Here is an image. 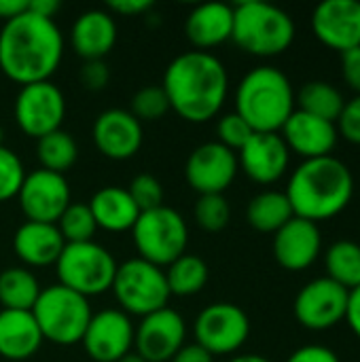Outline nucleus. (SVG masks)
<instances>
[{
  "mask_svg": "<svg viewBox=\"0 0 360 362\" xmlns=\"http://www.w3.org/2000/svg\"><path fill=\"white\" fill-rule=\"evenodd\" d=\"M342 76L344 83L356 91V95L360 93V47L348 49L342 53Z\"/></svg>",
  "mask_w": 360,
  "mask_h": 362,
  "instance_id": "nucleus-41",
  "label": "nucleus"
},
{
  "mask_svg": "<svg viewBox=\"0 0 360 362\" xmlns=\"http://www.w3.org/2000/svg\"><path fill=\"white\" fill-rule=\"evenodd\" d=\"M136 327L121 310H102L91 316L83 348L93 362H117L134 348Z\"/></svg>",
  "mask_w": 360,
  "mask_h": 362,
  "instance_id": "nucleus-16",
  "label": "nucleus"
},
{
  "mask_svg": "<svg viewBox=\"0 0 360 362\" xmlns=\"http://www.w3.org/2000/svg\"><path fill=\"white\" fill-rule=\"evenodd\" d=\"M132 240L140 259L163 269L187 252L189 225L178 210L159 206L155 210L140 212L132 227Z\"/></svg>",
  "mask_w": 360,
  "mask_h": 362,
  "instance_id": "nucleus-7",
  "label": "nucleus"
},
{
  "mask_svg": "<svg viewBox=\"0 0 360 362\" xmlns=\"http://www.w3.org/2000/svg\"><path fill=\"white\" fill-rule=\"evenodd\" d=\"M15 123L19 129L38 140L51 132L62 129L66 117V98L51 81L23 85L15 95Z\"/></svg>",
  "mask_w": 360,
  "mask_h": 362,
  "instance_id": "nucleus-11",
  "label": "nucleus"
},
{
  "mask_svg": "<svg viewBox=\"0 0 360 362\" xmlns=\"http://www.w3.org/2000/svg\"><path fill=\"white\" fill-rule=\"evenodd\" d=\"M32 316L45 341L66 348L83 341L93 312L89 299L62 284H53L40 291Z\"/></svg>",
  "mask_w": 360,
  "mask_h": 362,
  "instance_id": "nucleus-6",
  "label": "nucleus"
},
{
  "mask_svg": "<svg viewBox=\"0 0 360 362\" xmlns=\"http://www.w3.org/2000/svg\"><path fill=\"white\" fill-rule=\"evenodd\" d=\"M240 170L257 185L278 182L291 163V151L280 134L255 132L238 153Z\"/></svg>",
  "mask_w": 360,
  "mask_h": 362,
  "instance_id": "nucleus-19",
  "label": "nucleus"
},
{
  "mask_svg": "<svg viewBox=\"0 0 360 362\" xmlns=\"http://www.w3.org/2000/svg\"><path fill=\"white\" fill-rule=\"evenodd\" d=\"M23 178H25V170L21 159L2 144L0 146V202H8L17 197Z\"/></svg>",
  "mask_w": 360,
  "mask_h": 362,
  "instance_id": "nucleus-37",
  "label": "nucleus"
},
{
  "mask_svg": "<svg viewBox=\"0 0 360 362\" xmlns=\"http://www.w3.org/2000/svg\"><path fill=\"white\" fill-rule=\"evenodd\" d=\"M337 132L344 140L360 146V93L346 100V106L337 119Z\"/></svg>",
  "mask_w": 360,
  "mask_h": 362,
  "instance_id": "nucleus-39",
  "label": "nucleus"
},
{
  "mask_svg": "<svg viewBox=\"0 0 360 362\" xmlns=\"http://www.w3.org/2000/svg\"><path fill=\"white\" fill-rule=\"evenodd\" d=\"M284 193L295 216L318 225L350 206L354 197V176L350 168L333 155L306 159L293 170Z\"/></svg>",
  "mask_w": 360,
  "mask_h": 362,
  "instance_id": "nucleus-3",
  "label": "nucleus"
},
{
  "mask_svg": "<svg viewBox=\"0 0 360 362\" xmlns=\"http://www.w3.org/2000/svg\"><path fill=\"white\" fill-rule=\"evenodd\" d=\"M314 36L333 51L360 47V0H325L312 13Z\"/></svg>",
  "mask_w": 360,
  "mask_h": 362,
  "instance_id": "nucleus-17",
  "label": "nucleus"
},
{
  "mask_svg": "<svg viewBox=\"0 0 360 362\" xmlns=\"http://www.w3.org/2000/svg\"><path fill=\"white\" fill-rule=\"evenodd\" d=\"M91 134L95 148L112 161L132 159L144 140L142 123L123 108H108L100 112L93 121Z\"/></svg>",
  "mask_w": 360,
  "mask_h": 362,
  "instance_id": "nucleus-18",
  "label": "nucleus"
},
{
  "mask_svg": "<svg viewBox=\"0 0 360 362\" xmlns=\"http://www.w3.org/2000/svg\"><path fill=\"white\" fill-rule=\"evenodd\" d=\"M163 272H166L170 295H176V297H193V295L202 293L210 278V269H208L206 261L202 257L189 255V252L178 257Z\"/></svg>",
  "mask_w": 360,
  "mask_h": 362,
  "instance_id": "nucleus-30",
  "label": "nucleus"
},
{
  "mask_svg": "<svg viewBox=\"0 0 360 362\" xmlns=\"http://www.w3.org/2000/svg\"><path fill=\"white\" fill-rule=\"evenodd\" d=\"M17 199L28 221L47 225H55L64 210L72 204L66 176L47 170H34L25 174Z\"/></svg>",
  "mask_w": 360,
  "mask_h": 362,
  "instance_id": "nucleus-14",
  "label": "nucleus"
},
{
  "mask_svg": "<svg viewBox=\"0 0 360 362\" xmlns=\"http://www.w3.org/2000/svg\"><path fill=\"white\" fill-rule=\"evenodd\" d=\"M108 8L117 15L134 17V15H142V13L151 11L153 2L151 0H112V2H108Z\"/></svg>",
  "mask_w": 360,
  "mask_h": 362,
  "instance_id": "nucleus-43",
  "label": "nucleus"
},
{
  "mask_svg": "<svg viewBox=\"0 0 360 362\" xmlns=\"http://www.w3.org/2000/svg\"><path fill=\"white\" fill-rule=\"evenodd\" d=\"M252 127L233 110L227 115H221L216 121V142L227 146L233 153H240L242 146L250 140L252 136Z\"/></svg>",
  "mask_w": 360,
  "mask_h": 362,
  "instance_id": "nucleus-36",
  "label": "nucleus"
},
{
  "mask_svg": "<svg viewBox=\"0 0 360 362\" xmlns=\"http://www.w3.org/2000/svg\"><path fill=\"white\" fill-rule=\"evenodd\" d=\"M81 83L85 85V89L89 91H102L108 81H110V70L106 66L104 59H93V62H85L81 72H79Z\"/></svg>",
  "mask_w": 360,
  "mask_h": 362,
  "instance_id": "nucleus-40",
  "label": "nucleus"
},
{
  "mask_svg": "<svg viewBox=\"0 0 360 362\" xmlns=\"http://www.w3.org/2000/svg\"><path fill=\"white\" fill-rule=\"evenodd\" d=\"M187 322L170 305L144 316L134 335V352L146 362H170L185 346Z\"/></svg>",
  "mask_w": 360,
  "mask_h": 362,
  "instance_id": "nucleus-15",
  "label": "nucleus"
},
{
  "mask_svg": "<svg viewBox=\"0 0 360 362\" xmlns=\"http://www.w3.org/2000/svg\"><path fill=\"white\" fill-rule=\"evenodd\" d=\"M42 341L32 312L0 310V356L4 361H28L40 350Z\"/></svg>",
  "mask_w": 360,
  "mask_h": 362,
  "instance_id": "nucleus-25",
  "label": "nucleus"
},
{
  "mask_svg": "<svg viewBox=\"0 0 360 362\" xmlns=\"http://www.w3.org/2000/svg\"><path fill=\"white\" fill-rule=\"evenodd\" d=\"M240 172L238 153L214 142L199 144L185 163V178L199 195H223Z\"/></svg>",
  "mask_w": 360,
  "mask_h": 362,
  "instance_id": "nucleus-13",
  "label": "nucleus"
},
{
  "mask_svg": "<svg viewBox=\"0 0 360 362\" xmlns=\"http://www.w3.org/2000/svg\"><path fill=\"white\" fill-rule=\"evenodd\" d=\"M70 45L83 62L104 59L117 45L115 17L102 8H91L81 13L72 23Z\"/></svg>",
  "mask_w": 360,
  "mask_h": 362,
  "instance_id": "nucleus-22",
  "label": "nucleus"
},
{
  "mask_svg": "<svg viewBox=\"0 0 360 362\" xmlns=\"http://www.w3.org/2000/svg\"><path fill=\"white\" fill-rule=\"evenodd\" d=\"M185 34L195 51H206L231 40L233 6L225 2L197 4L185 21Z\"/></svg>",
  "mask_w": 360,
  "mask_h": 362,
  "instance_id": "nucleus-24",
  "label": "nucleus"
},
{
  "mask_svg": "<svg viewBox=\"0 0 360 362\" xmlns=\"http://www.w3.org/2000/svg\"><path fill=\"white\" fill-rule=\"evenodd\" d=\"M59 8V0H28V11L45 19H53Z\"/></svg>",
  "mask_w": 360,
  "mask_h": 362,
  "instance_id": "nucleus-46",
  "label": "nucleus"
},
{
  "mask_svg": "<svg viewBox=\"0 0 360 362\" xmlns=\"http://www.w3.org/2000/svg\"><path fill=\"white\" fill-rule=\"evenodd\" d=\"M295 106L297 110L337 125V119L346 106V98L335 85L327 81H308L295 93Z\"/></svg>",
  "mask_w": 360,
  "mask_h": 362,
  "instance_id": "nucleus-28",
  "label": "nucleus"
},
{
  "mask_svg": "<svg viewBox=\"0 0 360 362\" xmlns=\"http://www.w3.org/2000/svg\"><path fill=\"white\" fill-rule=\"evenodd\" d=\"M274 259L286 272H303L316 263L323 250V233L316 223L293 216L274 233Z\"/></svg>",
  "mask_w": 360,
  "mask_h": 362,
  "instance_id": "nucleus-20",
  "label": "nucleus"
},
{
  "mask_svg": "<svg viewBox=\"0 0 360 362\" xmlns=\"http://www.w3.org/2000/svg\"><path fill=\"white\" fill-rule=\"evenodd\" d=\"M286 362H342V361H339V356H337L331 348L312 344V346L297 348V350L286 358Z\"/></svg>",
  "mask_w": 360,
  "mask_h": 362,
  "instance_id": "nucleus-42",
  "label": "nucleus"
},
{
  "mask_svg": "<svg viewBox=\"0 0 360 362\" xmlns=\"http://www.w3.org/2000/svg\"><path fill=\"white\" fill-rule=\"evenodd\" d=\"M55 227L59 229L66 244L93 242V235L98 231V225L87 204H70L55 223Z\"/></svg>",
  "mask_w": 360,
  "mask_h": 362,
  "instance_id": "nucleus-33",
  "label": "nucleus"
},
{
  "mask_svg": "<svg viewBox=\"0 0 360 362\" xmlns=\"http://www.w3.org/2000/svg\"><path fill=\"white\" fill-rule=\"evenodd\" d=\"M227 362H272L265 356H259V354H240V356H233Z\"/></svg>",
  "mask_w": 360,
  "mask_h": 362,
  "instance_id": "nucleus-48",
  "label": "nucleus"
},
{
  "mask_svg": "<svg viewBox=\"0 0 360 362\" xmlns=\"http://www.w3.org/2000/svg\"><path fill=\"white\" fill-rule=\"evenodd\" d=\"M295 216L284 191H263L248 202L246 221L261 233H276Z\"/></svg>",
  "mask_w": 360,
  "mask_h": 362,
  "instance_id": "nucleus-27",
  "label": "nucleus"
},
{
  "mask_svg": "<svg viewBox=\"0 0 360 362\" xmlns=\"http://www.w3.org/2000/svg\"><path fill=\"white\" fill-rule=\"evenodd\" d=\"M38 278L25 267H8L0 274V303L2 310L32 312L40 295Z\"/></svg>",
  "mask_w": 360,
  "mask_h": 362,
  "instance_id": "nucleus-29",
  "label": "nucleus"
},
{
  "mask_svg": "<svg viewBox=\"0 0 360 362\" xmlns=\"http://www.w3.org/2000/svg\"><path fill=\"white\" fill-rule=\"evenodd\" d=\"M280 136L286 142L289 151L303 157V161L329 157L339 140V132L335 123H329L325 119H318L297 108L280 129Z\"/></svg>",
  "mask_w": 360,
  "mask_h": 362,
  "instance_id": "nucleus-21",
  "label": "nucleus"
},
{
  "mask_svg": "<svg viewBox=\"0 0 360 362\" xmlns=\"http://www.w3.org/2000/svg\"><path fill=\"white\" fill-rule=\"evenodd\" d=\"M87 206L93 214L98 229H104L108 233L132 231L140 216V210L129 197L127 189L121 187H102L93 193Z\"/></svg>",
  "mask_w": 360,
  "mask_h": 362,
  "instance_id": "nucleus-26",
  "label": "nucleus"
},
{
  "mask_svg": "<svg viewBox=\"0 0 360 362\" xmlns=\"http://www.w3.org/2000/svg\"><path fill=\"white\" fill-rule=\"evenodd\" d=\"M231 40L255 57H276L295 42L293 17L263 0H244L233 6Z\"/></svg>",
  "mask_w": 360,
  "mask_h": 362,
  "instance_id": "nucleus-5",
  "label": "nucleus"
},
{
  "mask_svg": "<svg viewBox=\"0 0 360 362\" xmlns=\"http://www.w3.org/2000/svg\"><path fill=\"white\" fill-rule=\"evenodd\" d=\"M325 269L329 280L346 291H354L360 286V244L350 240L331 244L325 252Z\"/></svg>",
  "mask_w": 360,
  "mask_h": 362,
  "instance_id": "nucleus-31",
  "label": "nucleus"
},
{
  "mask_svg": "<svg viewBox=\"0 0 360 362\" xmlns=\"http://www.w3.org/2000/svg\"><path fill=\"white\" fill-rule=\"evenodd\" d=\"M250 335V320L236 303H212L204 308L193 322L195 344L212 356L236 354Z\"/></svg>",
  "mask_w": 360,
  "mask_h": 362,
  "instance_id": "nucleus-10",
  "label": "nucleus"
},
{
  "mask_svg": "<svg viewBox=\"0 0 360 362\" xmlns=\"http://www.w3.org/2000/svg\"><path fill=\"white\" fill-rule=\"evenodd\" d=\"M170 100L161 85H146L138 89L132 95L129 112L142 123V121H159L168 115Z\"/></svg>",
  "mask_w": 360,
  "mask_h": 362,
  "instance_id": "nucleus-34",
  "label": "nucleus"
},
{
  "mask_svg": "<svg viewBox=\"0 0 360 362\" xmlns=\"http://www.w3.org/2000/svg\"><path fill=\"white\" fill-rule=\"evenodd\" d=\"M295 89L274 66H259L244 74L236 89V112L261 134H280L295 112Z\"/></svg>",
  "mask_w": 360,
  "mask_h": 362,
  "instance_id": "nucleus-4",
  "label": "nucleus"
},
{
  "mask_svg": "<svg viewBox=\"0 0 360 362\" xmlns=\"http://www.w3.org/2000/svg\"><path fill=\"white\" fill-rule=\"evenodd\" d=\"M2 136H4V132H2V127H0V146H2Z\"/></svg>",
  "mask_w": 360,
  "mask_h": 362,
  "instance_id": "nucleus-50",
  "label": "nucleus"
},
{
  "mask_svg": "<svg viewBox=\"0 0 360 362\" xmlns=\"http://www.w3.org/2000/svg\"><path fill=\"white\" fill-rule=\"evenodd\" d=\"M64 57V34L53 19L30 11L0 28V70L17 85L49 81Z\"/></svg>",
  "mask_w": 360,
  "mask_h": 362,
  "instance_id": "nucleus-1",
  "label": "nucleus"
},
{
  "mask_svg": "<svg viewBox=\"0 0 360 362\" xmlns=\"http://www.w3.org/2000/svg\"><path fill=\"white\" fill-rule=\"evenodd\" d=\"M117 362H146V361H144V358H142L140 354H136V352L132 350L129 354H125L123 358H119V361H117Z\"/></svg>",
  "mask_w": 360,
  "mask_h": 362,
  "instance_id": "nucleus-49",
  "label": "nucleus"
},
{
  "mask_svg": "<svg viewBox=\"0 0 360 362\" xmlns=\"http://www.w3.org/2000/svg\"><path fill=\"white\" fill-rule=\"evenodd\" d=\"M36 157H38L40 170L64 176L76 163L79 146L68 132L57 129L36 140Z\"/></svg>",
  "mask_w": 360,
  "mask_h": 362,
  "instance_id": "nucleus-32",
  "label": "nucleus"
},
{
  "mask_svg": "<svg viewBox=\"0 0 360 362\" xmlns=\"http://www.w3.org/2000/svg\"><path fill=\"white\" fill-rule=\"evenodd\" d=\"M346 322L352 329V333L360 339V286L350 291L348 297V310H346Z\"/></svg>",
  "mask_w": 360,
  "mask_h": 362,
  "instance_id": "nucleus-45",
  "label": "nucleus"
},
{
  "mask_svg": "<svg viewBox=\"0 0 360 362\" xmlns=\"http://www.w3.org/2000/svg\"><path fill=\"white\" fill-rule=\"evenodd\" d=\"M193 214L204 231L219 233L231 221V206L225 195H199Z\"/></svg>",
  "mask_w": 360,
  "mask_h": 362,
  "instance_id": "nucleus-35",
  "label": "nucleus"
},
{
  "mask_svg": "<svg viewBox=\"0 0 360 362\" xmlns=\"http://www.w3.org/2000/svg\"><path fill=\"white\" fill-rule=\"evenodd\" d=\"M170 362H214V356L197 344H185Z\"/></svg>",
  "mask_w": 360,
  "mask_h": 362,
  "instance_id": "nucleus-44",
  "label": "nucleus"
},
{
  "mask_svg": "<svg viewBox=\"0 0 360 362\" xmlns=\"http://www.w3.org/2000/svg\"><path fill=\"white\" fill-rule=\"evenodd\" d=\"M350 291L337 282L316 278L308 282L295 297V318L308 331H329L346 320Z\"/></svg>",
  "mask_w": 360,
  "mask_h": 362,
  "instance_id": "nucleus-12",
  "label": "nucleus"
},
{
  "mask_svg": "<svg viewBox=\"0 0 360 362\" xmlns=\"http://www.w3.org/2000/svg\"><path fill=\"white\" fill-rule=\"evenodd\" d=\"M110 291L121 305V312L140 318L168 308V301L172 297L166 272L140 257L129 259L117 267Z\"/></svg>",
  "mask_w": 360,
  "mask_h": 362,
  "instance_id": "nucleus-9",
  "label": "nucleus"
},
{
  "mask_svg": "<svg viewBox=\"0 0 360 362\" xmlns=\"http://www.w3.org/2000/svg\"><path fill=\"white\" fill-rule=\"evenodd\" d=\"M127 193H129V197L134 199V204L138 206L140 212H149V210H155V208L163 206V187L151 174L134 176L132 182H129Z\"/></svg>",
  "mask_w": 360,
  "mask_h": 362,
  "instance_id": "nucleus-38",
  "label": "nucleus"
},
{
  "mask_svg": "<svg viewBox=\"0 0 360 362\" xmlns=\"http://www.w3.org/2000/svg\"><path fill=\"white\" fill-rule=\"evenodd\" d=\"M66 242L55 225L25 221L13 235V252L28 267L55 265Z\"/></svg>",
  "mask_w": 360,
  "mask_h": 362,
  "instance_id": "nucleus-23",
  "label": "nucleus"
},
{
  "mask_svg": "<svg viewBox=\"0 0 360 362\" xmlns=\"http://www.w3.org/2000/svg\"><path fill=\"white\" fill-rule=\"evenodd\" d=\"M117 267L115 257L95 242L66 244L55 263L59 284L85 299L110 291Z\"/></svg>",
  "mask_w": 360,
  "mask_h": 362,
  "instance_id": "nucleus-8",
  "label": "nucleus"
},
{
  "mask_svg": "<svg viewBox=\"0 0 360 362\" xmlns=\"http://www.w3.org/2000/svg\"><path fill=\"white\" fill-rule=\"evenodd\" d=\"M28 11V0H0V19L8 21Z\"/></svg>",
  "mask_w": 360,
  "mask_h": 362,
  "instance_id": "nucleus-47",
  "label": "nucleus"
},
{
  "mask_svg": "<svg viewBox=\"0 0 360 362\" xmlns=\"http://www.w3.org/2000/svg\"><path fill=\"white\" fill-rule=\"evenodd\" d=\"M161 87L170 100V110L189 123H206L219 117L227 100L229 74L216 55L187 51L168 64Z\"/></svg>",
  "mask_w": 360,
  "mask_h": 362,
  "instance_id": "nucleus-2",
  "label": "nucleus"
}]
</instances>
